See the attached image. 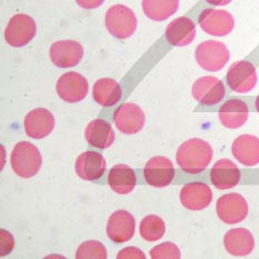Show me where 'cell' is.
Segmentation results:
<instances>
[{
	"label": "cell",
	"mask_w": 259,
	"mask_h": 259,
	"mask_svg": "<svg viewBox=\"0 0 259 259\" xmlns=\"http://www.w3.org/2000/svg\"><path fill=\"white\" fill-rule=\"evenodd\" d=\"M234 157L245 166H255L259 162V138L252 135H241L235 139L232 147Z\"/></svg>",
	"instance_id": "obj_22"
},
{
	"label": "cell",
	"mask_w": 259,
	"mask_h": 259,
	"mask_svg": "<svg viewBox=\"0 0 259 259\" xmlns=\"http://www.w3.org/2000/svg\"><path fill=\"white\" fill-rule=\"evenodd\" d=\"M212 191L206 184L190 183L180 190V201L189 210H202L210 205Z\"/></svg>",
	"instance_id": "obj_16"
},
{
	"label": "cell",
	"mask_w": 259,
	"mask_h": 259,
	"mask_svg": "<svg viewBox=\"0 0 259 259\" xmlns=\"http://www.w3.org/2000/svg\"><path fill=\"white\" fill-rule=\"evenodd\" d=\"M196 25L188 17H179L172 20L165 30V38L174 47H185L194 41Z\"/></svg>",
	"instance_id": "obj_17"
},
{
	"label": "cell",
	"mask_w": 259,
	"mask_h": 259,
	"mask_svg": "<svg viewBox=\"0 0 259 259\" xmlns=\"http://www.w3.org/2000/svg\"><path fill=\"white\" fill-rule=\"evenodd\" d=\"M106 28L118 39H127L134 35L137 28V18L134 11L125 5H115L107 10Z\"/></svg>",
	"instance_id": "obj_3"
},
{
	"label": "cell",
	"mask_w": 259,
	"mask_h": 259,
	"mask_svg": "<svg viewBox=\"0 0 259 259\" xmlns=\"http://www.w3.org/2000/svg\"><path fill=\"white\" fill-rule=\"evenodd\" d=\"M37 31L36 22L30 16L17 14L10 18L5 29V39L11 47H24L32 40Z\"/></svg>",
	"instance_id": "obj_5"
},
{
	"label": "cell",
	"mask_w": 259,
	"mask_h": 259,
	"mask_svg": "<svg viewBox=\"0 0 259 259\" xmlns=\"http://www.w3.org/2000/svg\"><path fill=\"white\" fill-rule=\"evenodd\" d=\"M248 106L244 100L233 98L227 100L218 112L222 125L229 129H237L245 125L248 119Z\"/></svg>",
	"instance_id": "obj_18"
},
{
	"label": "cell",
	"mask_w": 259,
	"mask_h": 259,
	"mask_svg": "<svg viewBox=\"0 0 259 259\" xmlns=\"http://www.w3.org/2000/svg\"><path fill=\"white\" fill-rule=\"evenodd\" d=\"M93 97L100 106L111 107L120 100L121 88L119 83L111 78H101L95 82Z\"/></svg>",
	"instance_id": "obj_25"
},
{
	"label": "cell",
	"mask_w": 259,
	"mask_h": 259,
	"mask_svg": "<svg viewBox=\"0 0 259 259\" xmlns=\"http://www.w3.org/2000/svg\"><path fill=\"white\" fill-rule=\"evenodd\" d=\"M114 121L118 131L126 135H134L144 128L146 117L138 105L125 103L116 110Z\"/></svg>",
	"instance_id": "obj_12"
},
{
	"label": "cell",
	"mask_w": 259,
	"mask_h": 259,
	"mask_svg": "<svg viewBox=\"0 0 259 259\" xmlns=\"http://www.w3.org/2000/svg\"><path fill=\"white\" fill-rule=\"evenodd\" d=\"M83 56V48L75 40H58L49 49L52 63L59 68H70L80 63Z\"/></svg>",
	"instance_id": "obj_11"
},
{
	"label": "cell",
	"mask_w": 259,
	"mask_h": 259,
	"mask_svg": "<svg viewBox=\"0 0 259 259\" xmlns=\"http://www.w3.org/2000/svg\"><path fill=\"white\" fill-rule=\"evenodd\" d=\"M224 245L230 255L244 257L254 250L255 239L248 229L234 228L225 235Z\"/></svg>",
	"instance_id": "obj_20"
},
{
	"label": "cell",
	"mask_w": 259,
	"mask_h": 259,
	"mask_svg": "<svg viewBox=\"0 0 259 259\" xmlns=\"http://www.w3.org/2000/svg\"><path fill=\"white\" fill-rule=\"evenodd\" d=\"M135 218L127 210H117L108 219L107 224V236L117 244L126 243L131 240L135 234Z\"/></svg>",
	"instance_id": "obj_14"
},
{
	"label": "cell",
	"mask_w": 259,
	"mask_h": 259,
	"mask_svg": "<svg viewBox=\"0 0 259 259\" xmlns=\"http://www.w3.org/2000/svg\"><path fill=\"white\" fill-rule=\"evenodd\" d=\"M175 176V168L172 162L162 156H156L150 158L144 169L145 180L150 186L156 188L167 187Z\"/></svg>",
	"instance_id": "obj_13"
},
{
	"label": "cell",
	"mask_w": 259,
	"mask_h": 259,
	"mask_svg": "<svg viewBox=\"0 0 259 259\" xmlns=\"http://www.w3.org/2000/svg\"><path fill=\"white\" fill-rule=\"evenodd\" d=\"M166 226L162 219L158 216H146L139 226V234L146 241H157L165 235Z\"/></svg>",
	"instance_id": "obj_27"
},
{
	"label": "cell",
	"mask_w": 259,
	"mask_h": 259,
	"mask_svg": "<svg viewBox=\"0 0 259 259\" xmlns=\"http://www.w3.org/2000/svg\"><path fill=\"white\" fill-rule=\"evenodd\" d=\"M199 26L208 35L224 37L234 30L235 19L233 15L226 10L205 9L198 17Z\"/></svg>",
	"instance_id": "obj_6"
},
{
	"label": "cell",
	"mask_w": 259,
	"mask_h": 259,
	"mask_svg": "<svg viewBox=\"0 0 259 259\" xmlns=\"http://www.w3.org/2000/svg\"><path fill=\"white\" fill-rule=\"evenodd\" d=\"M108 184L115 193L127 195L132 193L136 186V174L127 165H116L109 171Z\"/></svg>",
	"instance_id": "obj_24"
},
{
	"label": "cell",
	"mask_w": 259,
	"mask_h": 259,
	"mask_svg": "<svg viewBox=\"0 0 259 259\" xmlns=\"http://www.w3.org/2000/svg\"><path fill=\"white\" fill-rule=\"evenodd\" d=\"M87 142L96 148L105 149L114 144L115 133L108 122L103 119H95L88 123L85 131Z\"/></svg>",
	"instance_id": "obj_23"
},
{
	"label": "cell",
	"mask_w": 259,
	"mask_h": 259,
	"mask_svg": "<svg viewBox=\"0 0 259 259\" xmlns=\"http://www.w3.org/2000/svg\"><path fill=\"white\" fill-rule=\"evenodd\" d=\"M182 256L178 247L172 243H162L158 246H155L150 250V257L154 259L158 258H172L178 259Z\"/></svg>",
	"instance_id": "obj_29"
},
{
	"label": "cell",
	"mask_w": 259,
	"mask_h": 259,
	"mask_svg": "<svg viewBox=\"0 0 259 259\" xmlns=\"http://www.w3.org/2000/svg\"><path fill=\"white\" fill-rule=\"evenodd\" d=\"M195 58L202 69L219 71L229 61L230 54L225 44L216 40H206L196 48Z\"/></svg>",
	"instance_id": "obj_4"
},
{
	"label": "cell",
	"mask_w": 259,
	"mask_h": 259,
	"mask_svg": "<svg viewBox=\"0 0 259 259\" xmlns=\"http://www.w3.org/2000/svg\"><path fill=\"white\" fill-rule=\"evenodd\" d=\"M255 107H256V110L259 114V95L256 97V100H255Z\"/></svg>",
	"instance_id": "obj_34"
},
{
	"label": "cell",
	"mask_w": 259,
	"mask_h": 259,
	"mask_svg": "<svg viewBox=\"0 0 259 259\" xmlns=\"http://www.w3.org/2000/svg\"><path fill=\"white\" fill-rule=\"evenodd\" d=\"M55 127V117L48 109L37 108L28 112L24 128L27 136L33 139H42L49 136Z\"/></svg>",
	"instance_id": "obj_15"
},
{
	"label": "cell",
	"mask_w": 259,
	"mask_h": 259,
	"mask_svg": "<svg viewBox=\"0 0 259 259\" xmlns=\"http://www.w3.org/2000/svg\"><path fill=\"white\" fill-rule=\"evenodd\" d=\"M216 211L225 224H238L248 215V204L240 194L230 193L222 196L217 200Z\"/></svg>",
	"instance_id": "obj_7"
},
{
	"label": "cell",
	"mask_w": 259,
	"mask_h": 259,
	"mask_svg": "<svg viewBox=\"0 0 259 259\" xmlns=\"http://www.w3.org/2000/svg\"><path fill=\"white\" fill-rule=\"evenodd\" d=\"M15 245L14 237L9 232L5 229L0 230V256H6L13 250Z\"/></svg>",
	"instance_id": "obj_30"
},
{
	"label": "cell",
	"mask_w": 259,
	"mask_h": 259,
	"mask_svg": "<svg viewBox=\"0 0 259 259\" xmlns=\"http://www.w3.org/2000/svg\"><path fill=\"white\" fill-rule=\"evenodd\" d=\"M212 159V148L199 138L186 140L179 146L176 154L178 166L186 172L198 174L204 171Z\"/></svg>",
	"instance_id": "obj_1"
},
{
	"label": "cell",
	"mask_w": 259,
	"mask_h": 259,
	"mask_svg": "<svg viewBox=\"0 0 259 259\" xmlns=\"http://www.w3.org/2000/svg\"><path fill=\"white\" fill-rule=\"evenodd\" d=\"M88 89L86 78L75 71L66 72L59 78L56 85V90L60 99L69 104L79 103L85 99Z\"/></svg>",
	"instance_id": "obj_9"
},
{
	"label": "cell",
	"mask_w": 259,
	"mask_h": 259,
	"mask_svg": "<svg viewBox=\"0 0 259 259\" xmlns=\"http://www.w3.org/2000/svg\"><path fill=\"white\" fill-rule=\"evenodd\" d=\"M211 6H226L232 3V0H206Z\"/></svg>",
	"instance_id": "obj_33"
},
{
	"label": "cell",
	"mask_w": 259,
	"mask_h": 259,
	"mask_svg": "<svg viewBox=\"0 0 259 259\" xmlns=\"http://www.w3.org/2000/svg\"><path fill=\"white\" fill-rule=\"evenodd\" d=\"M194 99L199 101L200 105L213 106L224 99L226 95L222 80L213 76H205L197 79L191 89Z\"/></svg>",
	"instance_id": "obj_10"
},
{
	"label": "cell",
	"mask_w": 259,
	"mask_h": 259,
	"mask_svg": "<svg viewBox=\"0 0 259 259\" xmlns=\"http://www.w3.org/2000/svg\"><path fill=\"white\" fill-rule=\"evenodd\" d=\"M42 158L36 146L28 142L17 144L10 155V164L14 172L20 178H31L40 170Z\"/></svg>",
	"instance_id": "obj_2"
},
{
	"label": "cell",
	"mask_w": 259,
	"mask_h": 259,
	"mask_svg": "<svg viewBox=\"0 0 259 259\" xmlns=\"http://www.w3.org/2000/svg\"><path fill=\"white\" fill-rule=\"evenodd\" d=\"M226 81L233 92L245 94L255 88L257 83V72L255 66L248 60H240L230 67Z\"/></svg>",
	"instance_id": "obj_8"
},
{
	"label": "cell",
	"mask_w": 259,
	"mask_h": 259,
	"mask_svg": "<svg viewBox=\"0 0 259 259\" xmlns=\"http://www.w3.org/2000/svg\"><path fill=\"white\" fill-rule=\"evenodd\" d=\"M105 0H76L77 5L82 9H96L104 4Z\"/></svg>",
	"instance_id": "obj_32"
},
{
	"label": "cell",
	"mask_w": 259,
	"mask_h": 259,
	"mask_svg": "<svg viewBox=\"0 0 259 259\" xmlns=\"http://www.w3.org/2000/svg\"><path fill=\"white\" fill-rule=\"evenodd\" d=\"M143 11L149 19L164 21L179 8V0H143Z\"/></svg>",
	"instance_id": "obj_26"
},
{
	"label": "cell",
	"mask_w": 259,
	"mask_h": 259,
	"mask_svg": "<svg viewBox=\"0 0 259 259\" xmlns=\"http://www.w3.org/2000/svg\"><path fill=\"white\" fill-rule=\"evenodd\" d=\"M240 170L229 159L218 160L210 170V182L218 189H230L238 185Z\"/></svg>",
	"instance_id": "obj_19"
},
{
	"label": "cell",
	"mask_w": 259,
	"mask_h": 259,
	"mask_svg": "<svg viewBox=\"0 0 259 259\" xmlns=\"http://www.w3.org/2000/svg\"><path fill=\"white\" fill-rule=\"evenodd\" d=\"M118 259H122V258H140V259H145L146 256L144 252L136 248V247H126L122 250H120L117 254Z\"/></svg>",
	"instance_id": "obj_31"
},
{
	"label": "cell",
	"mask_w": 259,
	"mask_h": 259,
	"mask_svg": "<svg viewBox=\"0 0 259 259\" xmlns=\"http://www.w3.org/2000/svg\"><path fill=\"white\" fill-rule=\"evenodd\" d=\"M75 169L78 177L82 180H96L105 172L106 160L96 151H86L77 158Z\"/></svg>",
	"instance_id": "obj_21"
},
{
	"label": "cell",
	"mask_w": 259,
	"mask_h": 259,
	"mask_svg": "<svg viewBox=\"0 0 259 259\" xmlns=\"http://www.w3.org/2000/svg\"><path fill=\"white\" fill-rule=\"evenodd\" d=\"M75 257L77 259H86V258H107L106 247L97 240H89L82 243L76 251Z\"/></svg>",
	"instance_id": "obj_28"
}]
</instances>
